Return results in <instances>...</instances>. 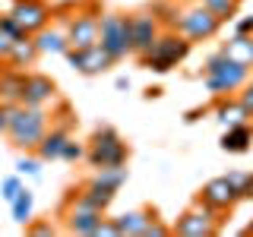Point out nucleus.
<instances>
[{
  "label": "nucleus",
  "instance_id": "f257e3e1",
  "mask_svg": "<svg viewBox=\"0 0 253 237\" xmlns=\"http://www.w3.org/2000/svg\"><path fill=\"white\" fill-rule=\"evenodd\" d=\"M51 130V114L35 105H10V123H6V136L16 149L22 152H35L44 133Z\"/></svg>",
  "mask_w": 253,
  "mask_h": 237
},
{
  "label": "nucleus",
  "instance_id": "f03ea898",
  "mask_svg": "<svg viewBox=\"0 0 253 237\" xmlns=\"http://www.w3.org/2000/svg\"><path fill=\"white\" fill-rule=\"evenodd\" d=\"M250 79V67H244V63L231 60L228 54H209L203 63V85L206 92H212L215 98L221 95H231V92H241V85Z\"/></svg>",
  "mask_w": 253,
  "mask_h": 237
},
{
  "label": "nucleus",
  "instance_id": "7ed1b4c3",
  "mask_svg": "<svg viewBox=\"0 0 253 237\" xmlns=\"http://www.w3.org/2000/svg\"><path fill=\"white\" fill-rule=\"evenodd\" d=\"M190 47H193V41H190V38H184L180 32H174V29H162V35L155 38L152 51L142 54V57H136V60H139V67H146V70H152V73L165 76V73H171L177 63H184V60H187Z\"/></svg>",
  "mask_w": 253,
  "mask_h": 237
},
{
  "label": "nucleus",
  "instance_id": "20e7f679",
  "mask_svg": "<svg viewBox=\"0 0 253 237\" xmlns=\"http://www.w3.org/2000/svg\"><path fill=\"white\" fill-rule=\"evenodd\" d=\"M126 158H130V149H126L124 136L114 130V126H98V130L92 133V139L85 142V161H89V168H114V164H126Z\"/></svg>",
  "mask_w": 253,
  "mask_h": 237
},
{
  "label": "nucleus",
  "instance_id": "39448f33",
  "mask_svg": "<svg viewBox=\"0 0 253 237\" xmlns=\"http://www.w3.org/2000/svg\"><path fill=\"white\" fill-rule=\"evenodd\" d=\"M98 44L111 54V60H124L133 54V29L126 13H101L98 19Z\"/></svg>",
  "mask_w": 253,
  "mask_h": 237
},
{
  "label": "nucleus",
  "instance_id": "423d86ee",
  "mask_svg": "<svg viewBox=\"0 0 253 237\" xmlns=\"http://www.w3.org/2000/svg\"><path fill=\"white\" fill-rule=\"evenodd\" d=\"M221 26H225V22H221L209 6H203L200 0H196V3H190V6H180V19H177V26H174V32H180L190 41H209V38H215L221 32Z\"/></svg>",
  "mask_w": 253,
  "mask_h": 237
},
{
  "label": "nucleus",
  "instance_id": "0eeeda50",
  "mask_svg": "<svg viewBox=\"0 0 253 237\" xmlns=\"http://www.w3.org/2000/svg\"><path fill=\"white\" fill-rule=\"evenodd\" d=\"M218 231H221V212L203 205L200 199L174 221V234H180V237H212Z\"/></svg>",
  "mask_w": 253,
  "mask_h": 237
},
{
  "label": "nucleus",
  "instance_id": "6e6552de",
  "mask_svg": "<svg viewBox=\"0 0 253 237\" xmlns=\"http://www.w3.org/2000/svg\"><path fill=\"white\" fill-rule=\"evenodd\" d=\"M67 63L76 70V73H83V76H101V73H108L111 67H114V60H111V54L105 51L101 44H89V47H70L67 54Z\"/></svg>",
  "mask_w": 253,
  "mask_h": 237
},
{
  "label": "nucleus",
  "instance_id": "1a4fd4ad",
  "mask_svg": "<svg viewBox=\"0 0 253 237\" xmlns=\"http://www.w3.org/2000/svg\"><path fill=\"white\" fill-rule=\"evenodd\" d=\"M10 16H13V22L26 32V35H38V32H42L44 26H51V19H54L47 0H19Z\"/></svg>",
  "mask_w": 253,
  "mask_h": 237
},
{
  "label": "nucleus",
  "instance_id": "9d476101",
  "mask_svg": "<svg viewBox=\"0 0 253 237\" xmlns=\"http://www.w3.org/2000/svg\"><path fill=\"white\" fill-rule=\"evenodd\" d=\"M105 215L108 212H98L79 199H63V225L70 234H95V228Z\"/></svg>",
  "mask_w": 253,
  "mask_h": 237
},
{
  "label": "nucleus",
  "instance_id": "9b49d317",
  "mask_svg": "<svg viewBox=\"0 0 253 237\" xmlns=\"http://www.w3.org/2000/svg\"><path fill=\"white\" fill-rule=\"evenodd\" d=\"M196 199L225 215V212H231L234 205L241 202V196H237V190L231 187V180H228V177H212V180H206V184H203V190L196 193Z\"/></svg>",
  "mask_w": 253,
  "mask_h": 237
},
{
  "label": "nucleus",
  "instance_id": "f8f14e48",
  "mask_svg": "<svg viewBox=\"0 0 253 237\" xmlns=\"http://www.w3.org/2000/svg\"><path fill=\"white\" fill-rule=\"evenodd\" d=\"M130 29H133V57L149 54L152 44H155V38L162 35V22L152 16V10L130 13Z\"/></svg>",
  "mask_w": 253,
  "mask_h": 237
},
{
  "label": "nucleus",
  "instance_id": "ddd939ff",
  "mask_svg": "<svg viewBox=\"0 0 253 237\" xmlns=\"http://www.w3.org/2000/svg\"><path fill=\"white\" fill-rule=\"evenodd\" d=\"M98 19H101V13H92V10H76L73 16H70V19H67L70 47L98 44Z\"/></svg>",
  "mask_w": 253,
  "mask_h": 237
},
{
  "label": "nucleus",
  "instance_id": "4468645a",
  "mask_svg": "<svg viewBox=\"0 0 253 237\" xmlns=\"http://www.w3.org/2000/svg\"><path fill=\"white\" fill-rule=\"evenodd\" d=\"M26 79H29V70H16L10 63H3L0 70V105H19L22 101V92H26Z\"/></svg>",
  "mask_w": 253,
  "mask_h": 237
},
{
  "label": "nucleus",
  "instance_id": "2eb2a0df",
  "mask_svg": "<svg viewBox=\"0 0 253 237\" xmlns=\"http://www.w3.org/2000/svg\"><path fill=\"white\" fill-rule=\"evenodd\" d=\"M57 98V82L44 73H29L26 79V92H22V105H35V108H44L47 101Z\"/></svg>",
  "mask_w": 253,
  "mask_h": 237
},
{
  "label": "nucleus",
  "instance_id": "dca6fc26",
  "mask_svg": "<svg viewBox=\"0 0 253 237\" xmlns=\"http://www.w3.org/2000/svg\"><path fill=\"white\" fill-rule=\"evenodd\" d=\"M73 126H63V123H51V130L44 133V139L38 142V149H35V155L42 158V161H57L60 152H63V146H67V139L73 136Z\"/></svg>",
  "mask_w": 253,
  "mask_h": 237
},
{
  "label": "nucleus",
  "instance_id": "f3484780",
  "mask_svg": "<svg viewBox=\"0 0 253 237\" xmlns=\"http://www.w3.org/2000/svg\"><path fill=\"white\" fill-rule=\"evenodd\" d=\"M212 111H215V120L221 126H234V123H250L253 120V114L237 98H231V95H221V98H215Z\"/></svg>",
  "mask_w": 253,
  "mask_h": 237
},
{
  "label": "nucleus",
  "instance_id": "a211bd4d",
  "mask_svg": "<svg viewBox=\"0 0 253 237\" xmlns=\"http://www.w3.org/2000/svg\"><path fill=\"white\" fill-rule=\"evenodd\" d=\"M218 146H221V152H228V155H244V152H250V146H253V126H250V123L225 126Z\"/></svg>",
  "mask_w": 253,
  "mask_h": 237
},
{
  "label": "nucleus",
  "instance_id": "6ab92c4d",
  "mask_svg": "<svg viewBox=\"0 0 253 237\" xmlns=\"http://www.w3.org/2000/svg\"><path fill=\"white\" fill-rule=\"evenodd\" d=\"M158 215L155 209H130V212H124V215H117L114 218V225H117V234H130V237H142V228L149 225Z\"/></svg>",
  "mask_w": 253,
  "mask_h": 237
},
{
  "label": "nucleus",
  "instance_id": "aec40b11",
  "mask_svg": "<svg viewBox=\"0 0 253 237\" xmlns=\"http://www.w3.org/2000/svg\"><path fill=\"white\" fill-rule=\"evenodd\" d=\"M38 57H42V51H38L35 38L26 35V38H19V41L10 47V54H6V60H3V63H10V67H16V70H29Z\"/></svg>",
  "mask_w": 253,
  "mask_h": 237
},
{
  "label": "nucleus",
  "instance_id": "412c9836",
  "mask_svg": "<svg viewBox=\"0 0 253 237\" xmlns=\"http://www.w3.org/2000/svg\"><path fill=\"white\" fill-rule=\"evenodd\" d=\"M218 51L228 54V57L237 60V63H244V67H253V35H241V32H234Z\"/></svg>",
  "mask_w": 253,
  "mask_h": 237
},
{
  "label": "nucleus",
  "instance_id": "4be33fe9",
  "mask_svg": "<svg viewBox=\"0 0 253 237\" xmlns=\"http://www.w3.org/2000/svg\"><path fill=\"white\" fill-rule=\"evenodd\" d=\"M32 38H35V44H38V51H42V54H67L70 51L67 32H60V29H54V26H44L38 35H32Z\"/></svg>",
  "mask_w": 253,
  "mask_h": 237
},
{
  "label": "nucleus",
  "instance_id": "5701e85b",
  "mask_svg": "<svg viewBox=\"0 0 253 237\" xmlns=\"http://www.w3.org/2000/svg\"><path fill=\"white\" fill-rule=\"evenodd\" d=\"M32 212H35V193H32L29 187H22L19 196L10 202V215H13L16 225H29V221H32Z\"/></svg>",
  "mask_w": 253,
  "mask_h": 237
},
{
  "label": "nucleus",
  "instance_id": "b1692460",
  "mask_svg": "<svg viewBox=\"0 0 253 237\" xmlns=\"http://www.w3.org/2000/svg\"><path fill=\"white\" fill-rule=\"evenodd\" d=\"M149 10H152V16L162 22V29H174L177 19H180V3L177 0H152Z\"/></svg>",
  "mask_w": 253,
  "mask_h": 237
},
{
  "label": "nucleus",
  "instance_id": "393cba45",
  "mask_svg": "<svg viewBox=\"0 0 253 237\" xmlns=\"http://www.w3.org/2000/svg\"><path fill=\"white\" fill-rule=\"evenodd\" d=\"M19 38H26V32L13 22V16H0V60H6L10 47L19 41Z\"/></svg>",
  "mask_w": 253,
  "mask_h": 237
},
{
  "label": "nucleus",
  "instance_id": "a878e982",
  "mask_svg": "<svg viewBox=\"0 0 253 237\" xmlns=\"http://www.w3.org/2000/svg\"><path fill=\"white\" fill-rule=\"evenodd\" d=\"M200 3L209 6L221 22H231L234 16H237V10H241V0H200Z\"/></svg>",
  "mask_w": 253,
  "mask_h": 237
},
{
  "label": "nucleus",
  "instance_id": "bb28decb",
  "mask_svg": "<svg viewBox=\"0 0 253 237\" xmlns=\"http://www.w3.org/2000/svg\"><path fill=\"white\" fill-rule=\"evenodd\" d=\"M22 187H26V184L19 180V171H16V174H10V177L0 180V196H3L6 202H13L16 196H19V190H22Z\"/></svg>",
  "mask_w": 253,
  "mask_h": 237
},
{
  "label": "nucleus",
  "instance_id": "cd10ccee",
  "mask_svg": "<svg viewBox=\"0 0 253 237\" xmlns=\"http://www.w3.org/2000/svg\"><path fill=\"white\" fill-rule=\"evenodd\" d=\"M16 171L26 174V177H42V158L38 155H22L16 161Z\"/></svg>",
  "mask_w": 253,
  "mask_h": 237
},
{
  "label": "nucleus",
  "instance_id": "c85d7f7f",
  "mask_svg": "<svg viewBox=\"0 0 253 237\" xmlns=\"http://www.w3.org/2000/svg\"><path fill=\"white\" fill-rule=\"evenodd\" d=\"M63 161H85V142H79L70 136L67 139V146H63V152H60Z\"/></svg>",
  "mask_w": 253,
  "mask_h": 237
},
{
  "label": "nucleus",
  "instance_id": "c756f323",
  "mask_svg": "<svg viewBox=\"0 0 253 237\" xmlns=\"http://www.w3.org/2000/svg\"><path fill=\"white\" fill-rule=\"evenodd\" d=\"M250 174L253 171H231V174H225V177L231 180V187L237 190L241 199H247V193H250Z\"/></svg>",
  "mask_w": 253,
  "mask_h": 237
},
{
  "label": "nucleus",
  "instance_id": "7c9ffc66",
  "mask_svg": "<svg viewBox=\"0 0 253 237\" xmlns=\"http://www.w3.org/2000/svg\"><path fill=\"white\" fill-rule=\"evenodd\" d=\"M171 234H174V228H171V225H165V221L158 218V215L149 221L146 228H142V237H171Z\"/></svg>",
  "mask_w": 253,
  "mask_h": 237
},
{
  "label": "nucleus",
  "instance_id": "2f4dec72",
  "mask_svg": "<svg viewBox=\"0 0 253 237\" xmlns=\"http://www.w3.org/2000/svg\"><path fill=\"white\" fill-rule=\"evenodd\" d=\"M26 231L35 234V237H54V234H57V228H54L51 221H35V218H32L29 225H26Z\"/></svg>",
  "mask_w": 253,
  "mask_h": 237
},
{
  "label": "nucleus",
  "instance_id": "473e14b6",
  "mask_svg": "<svg viewBox=\"0 0 253 237\" xmlns=\"http://www.w3.org/2000/svg\"><path fill=\"white\" fill-rule=\"evenodd\" d=\"M92 237H121V234H117V225H114V218H101L98 221V228H95V234Z\"/></svg>",
  "mask_w": 253,
  "mask_h": 237
},
{
  "label": "nucleus",
  "instance_id": "72a5a7b5",
  "mask_svg": "<svg viewBox=\"0 0 253 237\" xmlns=\"http://www.w3.org/2000/svg\"><path fill=\"white\" fill-rule=\"evenodd\" d=\"M237 101H241V105L253 114V79H247V82L241 85V95H237Z\"/></svg>",
  "mask_w": 253,
  "mask_h": 237
},
{
  "label": "nucleus",
  "instance_id": "f704fd0d",
  "mask_svg": "<svg viewBox=\"0 0 253 237\" xmlns=\"http://www.w3.org/2000/svg\"><path fill=\"white\" fill-rule=\"evenodd\" d=\"M234 32H241V35H253V16H241V19H234Z\"/></svg>",
  "mask_w": 253,
  "mask_h": 237
},
{
  "label": "nucleus",
  "instance_id": "c9c22d12",
  "mask_svg": "<svg viewBox=\"0 0 253 237\" xmlns=\"http://www.w3.org/2000/svg\"><path fill=\"white\" fill-rule=\"evenodd\" d=\"M16 3H19V0H0V16H10L16 10Z\"/></svg>",
  "mask_w": 253,
  "mask_h": 237
},
{
  "label": "nucleus",
  "instance_id": "e433bc0d",
  "mask_svg": "<svg viewBox=\"0 0 253 237\" xmlns=\"http://www.w3.org/2000/svg\"><path fill=\"white\" fill-rule=\"evenodd\" d=\"M6 123H10V108L0 105V133H6Z\"/></svg>",
  "mask_w": 253,
  "mask_h": 237
},
{
  "label": "nucleus",
  "instance_id": "4c0bfd02",
  "mask_svg": "<svg viewBox=\"0 0 253 237\" xmlns=\"http://www.w3.org/2000/svg\"><path fill=\"white\" fill-rule=\"evenodd\" d=\"M114 85L124 92V89H130V79H126V76H117V79H114Z\"/></svg>",
  "mask_w": 253,
  "mask_h": 237
},
{
  "label": "nucleus",
  "instance_id": "58836bf2",
  "mask_svg": "<svg viewBox=\"0 0 253 237\" xmlns=\"http://www.w3.org/2000/svg\"><path fill=\"white\" fill-rule=\"evenodd\" d=\"M247 199H253V174H250V193H247Z\"/></svg>",
  "mask_w": 253,
  "mask_h": 237
},
{
  "label": "nucleus",
  "instance_id": "ea45409f",
  "mask_svg": "<svg viewBox=\"0 0 253 237\" xmlns=\"http://www.w3.org/2000/svg\"><path fill=\"white\" fill-rule=\"evenodd\" d=\"M247 234H253V225H250V228H247Z\"/></svg>",
  "mask_w": 253,
  "mask_h": 237
},
{
  "label": "nucleus",
  "instance_id": "a19ab883",
  "mask_svg": "<svg viewBox=\"0 0 253 237\" xmlns=\"http://www.w3.org/2000/svg\"><path fill=\"white\" fill-rule=\"evenodd\" d=\"M0 70H3V60H0Z\"/></svg>",
  "mask_w": 253,
  "mask_h": 237
}]
</instances>
